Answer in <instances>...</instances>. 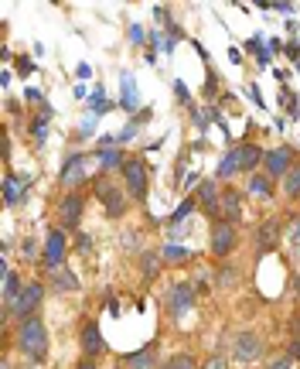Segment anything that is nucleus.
<instances>
[{"mask_svg": "<svg viewBox=\"0 0 300 369\" xmlns=\"http://www.w3.org/2000/svg\"><path fill=\"white\" fill-rule=\"evenodd\" d=\"M130 41H133V45H140V41H143V28H137V24H133V28H130Z\"/></svg>", "mask_w": 300, "mask_h": 369, "instance_id": "2f4dec72", "label": "nucleus"}, {"mask_svg": "<svg viewBox=\"0 0 300 369\" xmlns=\"http://www.w3.org/2000/svg\"><path fill=\"white\" fill-rule=\"evenodd\" d=\"M235 168H239V158H235V151H232V154L222 158V165H218V178H232Z\"/></svg>", "mask_w": 300, "mask_h": 369, "instance_id": "5701e85b", "label": "nucleus"}, {"mask_svg": "<svg viewBox=\"0 0 300 369\" xmlns=\"http://www.w3.org/2000/svg\"><path fill=\"white\" fill-rule=\"evenodd\" d=\"M143 271H147V277H154V271H157V253H143Z\"/></svg>", "mask_w": 300, "mask_h": 369, "instance_id": "c85d7f7f", "label": "nucleus"}, {"mask_svg": "<svg viewBox=\"0 0 300 369\" xmlns=\"http://www.w3.org/2000/svg\"><path fill=\"white\" fill-rule=\"evenodd\" d=\"M133 134H137V127H133V123H130V127H126V130H123V134H119V137H116V140H130V137H133Z\"/></svg>", "mask_w": 300, "mask_h": 369, "instance_id": "f704fd0d", "label": "nucleus"}, {"mask_svg": "<svg viewBox=\"0 0 300 369\" xmlns=\"http://www.w3.org/2000/svg\"><path fill=\"white\" fill-rule=\"evenodd\" d=\"M82 209H86V198L79 195V191H69L65 198H62V226L65 229H76L79 226V219H82Z\"/></svg>", "mask_w": 300, "mask_h": 369, "instance_id": "1a4fd4ad", "label": "nucleus"}, {"mask_svg": "<svg viewBox=\"0 0 300 369\" xmlns=\"http://www.w3.org/2000/svg\"><path fill=\"white\" fill-rule=\"evenodd\" d=\"M100 161L106 165V168H123V165H126V161H123L116 151H100Z\"/></svg>", "mask_w": 300, "mask_h": 369, "instance_id": "393cba45", "label": "nucleus"}, {"mask_svg": "<svg viewBox=\"0 0 300 369\" xmlns=\"http://www.w3.org/2000/svg\"><path fill=\"white\" fill-rule=\"evenodd\" d=\"M17 349H21V356H27L34 363H45V356H48V328H45V321L38 315H31V318L21 321V328H17Z\"/></svg>", "mask_w": 300, "mask_h": 369, "instance_id": "f257e3e1", "label": "nucleus"}, {"mask_svg": "<svg viewBox=\"0 0 300 369\" xmlns=\"http://www.w3.org/2000/svg\"><path fill=\"white\" fill-rule=\"evenodd\" d=\"M198 202L205 205V212H208V215H215V212H218V191H215V184L211 182L198 184Z\"/></svg>", "mask_w": 300, "mask_h": 369, "instance_id": "dca6fc26", "label": "nucleus"}, {"mask_svg": "<svg viewBox=\"0 0 300 369\" xmlns=\"http://www.w3.org/2000/svg\"><path fill=\"white\" fill-rule=\"evenodd\" d=\"M284 191H287V198H297L300 195V168H290V175L284 178Z\"/></svg>", "mask_w": 300, "mask_h": 369, "instance_id": "4be33fe9", "label": "nucleus"}, {"mask_svg": "<svg viewBox=\"0 0 300 369\" xmlns=\"http://www.w3.org/2000/svg\"><path fill=\"white\" fill-rule=\"evenodd\" d=\"M119 103H123V109H126V113H133V109H137V103H140V96H137V83H133L126 72H123V99H119Z\"/></svg>", "mask_w": 300, "mask_h": 369, "instance_id": "f3484780", "label": "nucleus"}, {"mask_svg": "<svg viewBox=\"0 0 300 369\" xmlns=\"http://www.w3.org/2000/svg\"><path fill=\"white\" fill-rule=\"evenodd\" d=\"M51 284H55L58 291H76V287H79V280H76V274H69L65 267L51 271Z\"/></svg>", "mask_w": 300, "mask_h": 369, "instance_id": "6ab92c4d", "label": "nucleus"}, {"mask_svg": "<svg viewBox=\"0 0 300 369\" xmlns=\"http://www.w3.org/2000/svg\"><path fill=\"white\" fill-rule=\"evenodd\" d=\"M82 349H86V356H100L102 349H106V342H102V335H100V325H86L82 328Z\"/></svg>", "mask_w": 300, "mask_h": 369, "instance_id": "ddd939ff", "label": "nucleus"}, {"mask_svg": "<svg viewBox=\"0 0 300 369\" xmlns=\"http://www.w3.org/2000/svg\"><path fill=\"white\" fill-rule=\"evenodd\" d=\"M195 209H198V205H195V198H188V202H185V205H181V209H178V212L171 215V226H178V222H181L185 215H192Z\"/></svg>", "mask_w": 300, "mask_h": 369, "instance_id": "a878e982", "label": "nucleus"}, {"mask_svg": "<svg viewBox=\"0 0 300 369\" xmlns=\"http://www.w3.org/2000/svg\"><path fill=\"white\" fill-rule=\"evenodd\" d=\"M123 366L126 369H157V346L150 342V346H143L140 352L123 356Z\"/></svg>", "mask_w": 300, "mask_h": 369, "instance_id": "f8f14e48", "label": "nucleus"}, {"mask_svg": "<svg viewBox=\"0 0 300 369\" xmlns=\"http://www.w3.org/2000/svg\"><path fill=\"white\" fill-rule=\"evenodd\" d=\"M100 198H102V209L109 219H119L126 212V195L119 188H113L109 182H100Z\"/></svg>", "mask_w": 300, "mask_h": 369, "instance_id": "6e6552de", "label": "nucleus"}, {"mask_svg": "<svg viewBox=\"0 0 300 369\" xmlns=\"http://www.w3.org/2000/svg\"><path fill=\"white\" fill-rule=\"evenodd\" d=\"M45 123H48V116H34V123H31V130H34L38 140H45Z\"/></svg>", "mask_w": 300, "mask_h": 369, "instance_id": "cd10ccee", "label": "nucleus"}, {"mask_svg": "<svg viewBox=\"0 0 300 369\" xmlns=\"http://www.w3.org/2000/svg\"><path fill=\"white\" fill-rule=\"evenodd\" d=\"M259 352H263V346H259V339H256L253 332H242V335L232 339V356H235V359L253 363V359H259Z\"/></svg>", "mask_w": 300, "mask_h": 369, "instance_id": "9d476101", "label": "nucleus"}, {"mask_svg": "<svg viewBox=\"0 0 300 369\" xmlns=\"http://www.w3.org/2000/svg\"><path fill=\"white\" fill-rule=\"evenodd\" d=\"M290 246H294V253H300V222L290 229Z\"/></svg>", "mask_w": 300, "mask_h": 369, "instance_id": "c756f323", "label": "nucleus"}, {"mask_svg": "<svg viewBox=\"0 0 300 369\" xmlns=\"http://www.w3.org/2000/svg\"><path fill=\"white\" fill-rule=\"evenodd\" d=\"M201 369H225V359H222V356H211V359H208Z\"/></svg>", "mask_w": 300, "mask_h": 369, "instance_id": "7c9ffc66", "label": "nucleus"}, {"mask_svg": "<svg viewBox=\"0 0 300 369\" xmlns=\"http://www.w3.org/2000/svg\"><path fill=\"white\" fill-rule=\"evenodd\" d=\"M290 356H297V359H300V339H294V342H290Z\"/></svg>", "mask_w": 300, "mask_h": 369, "instance_id": "e433bc0d", "label": "nucleus"}, {"mask_svg": "<svg viewBox=\"0 0 300 369\" xmlns=\"http://www.w3.org/2000/svg\"><path fill=\"white\" fill-rule=\"evenodd\" d=\"M21 250H24V253H27V260H31V257H34V253H38V246H34V240H24V246H21Z\"/></svg>", "mask_w": 300, "mask_h": 369, "instance_id": "72a5a7b5", "label": "nucleus"}, {"mask_svg": "<svg viewBox=\"0 0 300 369\" xmlns=\"http://www.w3.org/2000/svg\"><path fill=\"white\" fill-rule=\"evenodd\" d=\"M192 301H195V287H192L188 280H178V284L171 287V294H168V308H171L174 318H181V315L192 308Z\"/></svg>", "mask_w": 300, "mask_h": 369, "instance_id": "423d86ee", "label": "nucleus"}, {"mask_svg": "<svg viewBox=\"0 0 300 369\" xmlns=\"http://www.w3.org/2000/svg\"><path fill=\"white\" fill-rule=\"evenodd\" d=\"M270 369H290V359H277V363H270Z\"/></svg>", "mask_w": 300, "mask_h": 369, "instance_id": "c9c22d12", "label": "nucleus"}, {"mask_svg": "<svg viewBox=\"0 0 300 369\" xmlns=\"http://www.w3.org/2000/svg\"><path fill=\"white\" fill-rule=\"evenodd\" d=\"M280 236H284V233H280V222H277V219H270V222L259 226V243H263V246H277Z\"/></svg>", "mask_w": 300, "mask_h": 369, "instance_id": "a211bd4d", "label": "nucleus"}, {"mask_svg": "<svg viewBox=\"0 0 300 369\" xmlns=\"http://www.w3.org/2000/svg\"><path fill=\"white\" fill-rule=\"evenodd\" d=\"M123 182L130 188V195L137 198V202H143L147 198V168H143V161H126L123 165Z\"/></svg>", "mask_w": 300, "mask_h": 369, "instance_id": "20e7f679", "label": "nucleus"}, {"mask_svg": "<svg viewBox=\"0 0 300 369\" xmlns=\"http://www.w3.org/2000/svg\"><path fill=\"white\" fill-rule=\"evenodd\" d=\"M249 188H253V191H256V195H270V191H273V184L266 182V178H263V175H256V178H253V182H249Z\"/></svg>", "mask_w": 300, "mask_h": 369, "instance_id": "bb28decb", "label": "nucleus"}, {"mask_svg": "<svg viewBox=\"0 0 300 369\" xmlns=\"http://www.w3.org/2000/svg\"><path fill=\"white\" fill-rule=\"evenodd\" d=\"M21 369H34V366H21Z\"/></svg>", "mask_w": 300, "mask_h": 369, "instance_id": "58836bf2", "label": "nucleus"}, {"mask_svg": "<svg viewBox=\"0 0 300 369\" xmlns=\"http://www.w3.org/2000/svg\"><path fill=\"white\" fill-rule=\"evenodd\" d=\"M164 257H168V264H185V260H192L195 253H192V250H181V246H164Z\"/></svg>", "mask_w": 300, "mask_h": 369, "instance_id": "b1692460", "label": "nucleus"}, {"mask_svg": "<svg viewBox=\"0 0 300 369\" xmlns=\"http://www.w3.org/2000/svg\"><path fill=\"white\" fill-rule=\"evenodd\" d=\"M17 69H21V76H27V72H34V65H31V59H21V62H17Z\"/></svg>", "mask_w": 300, "mask_h": 369, "instance_id": "473e14b6", "label": "nucleus"}, {"mask_svg": "<svg viewBox=\"0 0 300 369\" xmlns=\"http://www.w3.org/2000/svg\"><path fill=\"white\" fill-rule=\"evenodd\" d=\"M41 297H45V287H41L38 280H27V284L21 287V294L14 297V304L7 308V315H17V318L24 321V318H31V315L38 311Z\"/></svg>", "mask_w": 300, "mask_h": 369, "instance_id": "f03ea898", "label": "nucleus"}, {"mask_svg": "<svg viewBox=\"0 0 300 369\" xmlns=\"http://www.w3.org/2000/svg\"><path fill=\"white\" fill-rule=\"evenodd\" d=\"M0 274H3V301H7V308H10V304H14V297L21 294V287H24V284L10 274V267H7V264L0 267Z\"/></svg>", "mask_w": 300, "mask_h": 369, "instance_id": "2eb2a0df", "label": "nucleus"}, {"mask_svg": "<svg viewBox=\"0 0 300 369\" xmlns=\"http://www.w3.org/2000/svg\"><path fill=\"white\" fill-rule=\"evenodd\" d=\"M76 369H96V366H93V363L86 359V363H79V366H76Z\"/></svg>", "mask_w": 300, "mask_h": 369, "instance_id": "4c0bfd02", "label": "nucleus"}, {"mask_svg": "<svg viewBox=\"0 0 300 369\" xmlns=\"http://www.w3.org/2000/svg\"><path fill=\"white\" fill-rule=\"evenodd\" d=\"M235 243H239V233H235V226L232 222H215V229H211V253L215 257H229L232 250H235Z\"/></svg>", "mask_w": 300, "mask_h": 369, "instance_id": "7ed1b4c3", "label": "nucleus"}, {"mask_svg": "<svg viewBox=\"0 0 300 369\" xmlns=\"http://www.w3.org/2000/svg\"><path fill=\"white\" fill-rule=\"evenodd\" d=\"M218 212L225 215V222H239L242 219V195L235 188H225L218 198Z\"/></svg>", "mask_w": 300, "mask_h": 369, "instance_id": "9b49d317", "label": "nucleus"}, {"mask_svg": "<svg viewBox=\"0 0 300 369\" xmlns=\"http://www.w3.org/2000/svg\"><path fill=\"white\" fill-rule=\"evenodd\" d=\"M290 161H294L290 147H273V151L263 158V165H266V175H270V178H287V175H290Z\"/></svg>", "mask_w": 300, "mask_h": 369, "instance_id": "0eeeda50", "label": "nucleus"}, {"mask_svg": "<svg viewBox=\"0 0 300 369\" xmlns=\"http://www.w3.org/2000/svg\"><path fill=\"white\" fill-rule=\"evenodd\" d=\"M62 260H65V236H62V229H51V233H48V240H45L41 264H45L48 271H58V267H62Z\"/></svg>", "mask_w": 300, "mask_h": 369, "instance_id": "39448f33", "label": "nucleus"}, {"mask_svg": "<svg viewBox=\"0 0 300 369\" xmlns=\"http://www.w3.org/2000/svg\"><path fill=\"white\" fill-rule=\"evenodd\" d=\"M3 202H7V205H21V182H17L14 175L3 178Z\"/></svg>", "mask_w": 300, "mask_h": 369, "instance_id": "aec40b11", "label": "nucleus"}, {"mask_svg": "<svg viewBox=\"0 0 300 369\" xmlns=\"http://www.w3.org/2000/svg\"><path fill=\"white\" fill-rule=\"evenodd\" d=\"M161 369H198V359H195L192 352H178V356H171Z\"/></svg>", "mask_w": 300, "mask_h": 369, "instance_id": "412c9836", "label": "nucleus"}, {"mask_svg": "<svg viewBox=\"0 0 300 369\" xmlns=\"http://www.w3.org/2000/svg\"><path fill=\"white\" fill-rule=\"evenodd\" d=\"M235 158H239V168H242V171H253V168H256L266 154H263L256 144H242V147L235 151Z\"/></svg>", "mask_w": 300, "mask_h": 369, "instance_id": "4468645a", "label": "nucleus"}]
</instances>
